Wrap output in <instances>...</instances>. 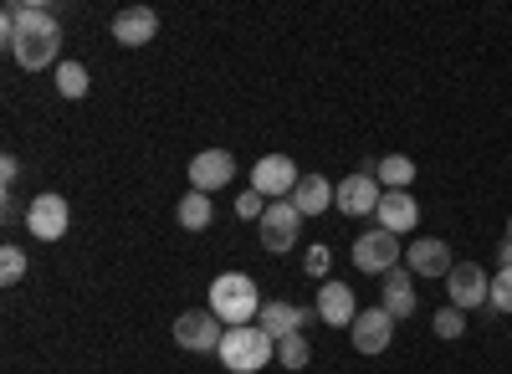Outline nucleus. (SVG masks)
<instances>
[{
  "mask_svg": "<svg viewBox=\"0 0 512 374\" xmlns=\"http://www.w3.org/2000/svg\"><path fill=\"white\" fill-rule=\"evenodd\" d=\"M0 41H6V52L26 67V72H57L62 62V26L47 6H36V0H11L6 11H0Z\"/></svg>",
  "mask_w": 512,
  "mask_h": 374,
  "instance_id": "nucleus-1",
  "label": "nucleus"
},
{
  "mask_svg": "<svg viewBox=\"0 0 512 374\" xmlns=\"http://www.w3.org/2000/svg\"><path fill=\"white\" fill-rule=\"evenodd\" d=\"M210 313H216L226 328H241V323H256L262 313V293L246 272H221L210 282Z\"/></svg>",
  "mask_w": 512,
  "mask_h": 374,
  "instance_id": "nucleus-2",
  "label": "nucleus"
},
{
  "mask_svg": "<svg viewBox=\"0 0 512 374\" xmlns=\"http://www.w3.org/2000/svg\"><path fill=\"white\" fill-rule=\"evenodd\" d=\"M277 359V339L267 334L262 323H241V328H226V339H221V364L231 374H256V369H267Z\"/></svg>",
  "mask_w": 512,
  "mask_h": 374,
  "instance_id": "nucleus-3",
  "label": "nucleus"
},
{
  "mask_svg": "<svg viewBox=\"0 0 512 374\" xmlns=\"http://www.w3.org/2000/svg\"><path fill=\"white\" fill-rule=\"evenodd\" d=\"M221 339H226V323L216 313H180L175 318V344L185 354H221Z\"/></svg>",
  "mask_w": 512,
  "mask_h": 374,
  "instance_id": "nucleus-4",
  "label": "nucleus"
},
{
  "mask_svg": "<svg viewBox=\"0 0 512 374\" xmlns=\"http://www.w3.org/2000/svg\"><path fill=\"white\" fill-rule=\"evenodd\" d=\"M67 226H72V205H67L57 190L36 195V200L26 205V231H31L36 241H62Z\"/></svg>",
  "mask_w": 512,
  "mask_h": 374,
  "instance_id": "nucleus-5",
  "label": "nucleus"
},
{
  "mask_svg": "<svg viewBox=\"0 0 512 374\" xmlns=\"http://www.w3.org/2000/svg\"><path fill=\"white\" fill-rule=\"evenodd\" d=\"M297 180H303V175H297V164L287 154H262L251 164V190L267 195V200H292Z\"/></svg>",
  "mask_w": 512,
  "mask_h": 374,
  "instance_id": "nucleus-6",
  "label": "nucleus"
},
{
  "mask_svg": "<svg viewBox=\"0 0 512 374\" xmlns=\"http://www.w3.org/2000/svg\"><path fill=\"white\" fill-rule=\"evenodd\" d=\"M354 267H359V272H374V277L395 272V267H400V236H390L384 226L359 231V241H354Z\"/></svg>",
  "mask_w": 512,
  "mask_h": 374,
  "instance_id": "nucleus-7",
  "label": "nucleus"
},
{
  "mask_svg": "<svg viewBox=\"0 0 512 374\" xmlns=\"http://www.w3.org/2000/svg\"><path fill=\"white\" fill-rule=\"evenodd\" d=\"M379 200H384V185L374 180V170H354L349 180H338V190H333V205L344 216H374L379 211Z\"/></svg>",
  "mask_w": 512,
  "mask_h": 374,
  "instance_id": "nucleus-8",
  "label": "nucleus"
},
{
  "mask_svg": "<svg viewBox=\"0 0 512 374\" xmlns=\"http://www.w3.org/2000/svg\"><path fill=\"white\" fill-rule=\"evenodd\" d=\"M256 226H262V246H267V252L282 257V252H292V246H297V226H303V216H297L292 200H272L267 216L256 221Z\"/></svg>",
  "mask_w": 512,
  "mask_h": 374,
  "instance_id": "nucleus-9",
  "label": "nucleus"
},
{
  "mask_svg": "<svg viewBox=\"0 0 512 374\" xmlns=\"http://www.w3.org/2000/svg\"><path fill=\"white\" fill-rule=\"evenodd\" d=\"M487 293H492V277H487L477 262H456V272L446 277V298H451V308H461V313L482 308Z\"/></svg>",
  "mask_w": 512,
  "mask_h": 374,
  "instance_id": "nucleus-10",
  "label": "nucleus"
},
{
  "mask_svg": "<svg viewBox=\"0 0 512 374\" xmlns=\"http://www.w3.org/2000/svg\"><path fill=\"white\" fill-rule=\"evenodd\" d=\"M405 267L415 277H451L456 272V257H451V246L441 236H415L405 246Z\"/></svg>",
  "mask_w": 512,
  "mask_h": 374,
  "instance_id": "nucleus-11",
  "label": "nucleus"
},
{
  "mask_svg": "<svg viewBox=\"0 0 512 374\" xmlns=\"http://www.w3.org/2000/svg\"><path fill=\"white\" fill-rule=\"evenodd\" d=\"M231 180H236V159L226 149H200L190 159V190L210 195V190H226Z\"/></svg>",
  "mask_w": 512,
  "mask_h": 374,
  "instance_id": "nucleus-12",
  "label": "nucleus"
},
{
  "mask_svg": "<svg viewBox=\"0 0 512 374\" xmlns=\"http://www.w3.org/2000/svg\"><path fill=\"white\" fill-rule=\"evenodd\" d=\"M349 334H354V349L359 354H384V349H390V339H395V318L384 313V308H359Z\"/></svg>",
  "mask_w": 512,
  "mask_h": 374,
  "instance_id": "nucleus-13",
  "label": "nucleus"
},
{
  "mask_svg": "<svg viewBox=\"0 0 512 374\" xmlns=\"http://www.w3.org/2000/svg\"><path fill=\"white\" fill-rule=\"evenodd\" d=\"M154 36H159L154 6H123V11L113 16V41H118V47H149Z\"/></svg>",
  "mask_w": 512,
  "mask_h": 374,
  "instance_id": "nucleus-14",
  "label": "nucleus"
},
{
  "mask_svg": "<svg viewBox=\"0 0 512 374\" xmlns=\"http://www.w3.org/2000/svg\"><path fill=\"white\" fill-rule=\"evenodd\" d=\"M313 318H318V308H297V303H282V298L262 303V313H256V323H262L277 344L292 339V334H303V323H313Z\"/></svg>",
  "mask_w": 512,
  "mask_h": 374,
  "instance_id": "nucleus-15",
  "label": "nucleus"
},
{
  "mask_svg": "<svg viewBox=\"0 0 512 374\" xmlns=\"http://www.w3.org/2000/svg\"><path fill=\"white\" fill-rule=\"evenodd\" d=\"M374 221H379L384 231H390V236H405V231H415V226H420V205H415V195H410V190H384Z\"/></svg>",
  "mask_w": 512,
  "mask_h": 374,
  "instance_id": "nucleus-16",
  "label": "nucleus"
},
{
  "mask_svg": "<svg viewBox=\"0 0 512 374\" xmlns=\"http://www.w3.org/2000/svg\"><path fill=\"white\" fill-rule=\"evenodd\" d=\"M318 318H323L328 328H354V318H359L354 287H349V282H323V287H318Z\"/></svg>",
  "mask_w": 512,
  "mask_h": 374,
  "instance_id": "nucleus-17",
  "label": "nucleus"
},
{
  "mask_svg": "<svg viewBox=\"0 0 512 374\" xmlns=\"http://www.w3.org/2000/svg\"><path fill=\"white\" fill-rule=\"evenodd\" d=\"M379 282H384V303H379V308L390 313V318H410L415 303H420V298H415V272H410V267H405V272L395 267V272H384Z\"/></svg>",
  "mask_w": 512,
  "mask_h": 374,
  "instance_id": "nucleus-18",
  "label": "nucleus"
},
{
  "mask_svg": "<svg viewBox=\"0 0 512 374\" xmlns=\"http://www.w3.org/2000/svg\"><path fill=\"white\" fill-rule=\"evenodd\" d=\"M333 180H323V175H303V180H297V190H292V205H297V216H323L328 211V205H333Z\"/></svg>",
  "mask_w": 512,
  "mask_h": 374,
  "instance_id": "nucleus-19",
  "label": "nucleus"
},
{
  "mask_svg": "<svg viewBox=\"0 0 512 374\" xmlns=\"http://www.w3.org/2000/svg\"><path fill=\"white\" fill-rule=\"evenodd\" d=\"M374 180H379L384 190H410V185H415V159H410V154H384V159L374 164Z\"/></svg>",
  "mask_w": 512,
  "mask_h": 374,
  "instance_id": "nucleus-20",
  "label": "nucleus"
},
{
  "mask_svg": "<svg viewBox=\"0 0 512 374\" xmlns=\"http://www.w3.org/2000/svg\"><path fill=\"white\" fill-rule=\"evenodd\" d=\"M210 216H216V211H210V195H200V190H185L180 205H175V221H180L185 231H205Z\"/></svg>",
  "mask_w": 512,
  "mask_h": 374,
  "instance_id": "nucleus-21",
  "label": "nucleus"
},
{
  "mask_svg": "<svg viewBox=\"0 0 512 374\" xmlns=\"http://www.w3.org/2000/svg\"><path fill=\"white\" fill-rule=\"evenodd\" d=\"M88 88H93V82H88V67L72 62V57H67V62H57V93H62V98H72V103H77V98H88Z\"/></svg>",
  "mask_w": 512,
  "mask_h": 374,
  "instance_id": "nucleus-22",
  "label": "nucleus"
},
{
  "mask_svg": "<svg viewBox=\"0 0 512 374\" xmlns=\"http://www.w3.org/2000/svg\"><path fill=\"white\" fill-rule=\"evenodd\" d=\"M308 359H313V349H308L303 334H292V339L277 344V364H282V369H308Z\"/></svg>",
  "mask_w": 512,
  "mask_h": 374,
  "instance_id": "nucleus-23",
  "label": "nucleus"
},
{
  "mask_svg": "<svg viewBox=\"0 0 512 374\" xmlns=\"http://www.w3.org/2000/svg\"><path fill=\"white\" fill-rule=\"evenodd\" d=\"M21 277H26V252L21 246H0V282L16 287Z\"/></svg>",
  "mask_w": 512,
  "mask_h": 374,
  "instance_id": "nucleus-24",
  "label": "nucleus"
},
{
  "mask_svg": "<svg viewBox=\"0 0 512 374\" xmlns=\"http://www.w3.org/2000/svg\"><path fill=\"white\" fill-rule=\"evenodd\" d=\"M461 334H466V313L446 303V308L436 313V339H461Z\"/></svg>",
  "mask_w": 512,
  "mask_h": 374,
  "instance_id": "nucleus-25",
  "label": "nucleus"
},
{
  "mask_svg": "<svg viewBox=\"0 0 512 374\" xmlns=\"http://www.w3.org/2000/svg\"><path fill=\"white\" fill-rule=\"evenodd\" d=\"M267 205H272L267 195H256V190H241V195H236V216H241V221H262V216H267Z\"/></svg>",
  "mask_w": 512,
  "mask_h": 374,
  "instance_id": "nucleus-26",
  "label": "nucleus"
},
{
  "mask_svg": "<svg viewBox=\"0 0 512 374\" xmlns=\"http://www.w3.org/2000/svg\"><path fill=\"white\" fill-rule=\"evenodd\" d=\"M487 308H497V313H512V272H497V277H492Z\"/></svg>",
  "mask_w": 512,
  "mask_h": 374,
  "instance_id": "nucleus-27",
  "label": "nucleus"
},
{
  "mask_svg": "<svg viewBox=\"0 0 512 374\" xmlns=\"http://www.w3.org/2000/svg\"><path fill=\"white\" fill-rule=\"evenodd\" d=\"M328 267H333V252H328V246H323V241H318V246H308V257H303V272H308V277H323Z\"/></svg>",
  "mask_w": 512,
  "mask_h": 374,
  "instance_id": "nucleus-28",
  "label": "nucleus"
},
{
  "mask_svg": "<svg viewBox=\"0 0 512 374\" xmlns=\"http://www.w3.org/2000/svg\"><path fill=\"white\" fill-rule=\"evenodd\" d=\"M0 180H6V190L21 180V159H16V154H6V159H0Z\"/></svg>",
  "mask_w": 512,
  "mask_h": 374,
  "instance_id": "nucleus-29",
  "label": "nucleus"
},
{
  "mask_svg": "<svg viewBox=\"0 0 512 374\" xmlns=\"http://www.w3.org/2000/svg\"><path fill=\"white\" fill-rule=\"evenodd\" d=\"M497 272H512V241L497 246Z\"/></svg>",
  "mask_w": 512,
  "mask_h": 374,
  "instance_id": "nucleus-30",
  "label": "nucleus"
},
{
  "mask_svg": "<svg viewBox=\"0 0 512 374\" xmlns=\"http://www.w3.org/2000/svg\"><path fill=\"white\" fill-rule=\"evenodd\" d=\"M507 241H512V216H507Z\"/></svg>",
  "mask_w": 512,
  "mask_h": 374,
  "instance_id": "nucleus-31",
  "label": "nucleus"
}]
</instances>
